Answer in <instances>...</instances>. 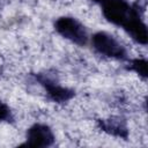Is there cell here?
<instances>
[{"mask_svg":"<svg viewBox=\"0 0 148 148\" xmlns=\"http://www.w3.org/2000/svg\"><path fill=\"white\" fill-rule=\"evenodd\" d=\"M90 44L92 49L101 56L114 60H128V52L113 35L106 31H97L91 35Z\"/></svg>","mask_w":148,"mask_h":148,"instance_id":"cell-1","label":"cell"},{"mask_svg":"<svg viewBox=\"0 0 148 148\" xmlns=\"http://www.w3.org/2000/svg\"><path fill=\"white\" fill-rule=\"evenodd\" d=\"M54 30L62 38L79 46L87 45L89 35L86 27L73 16H60L54 21Z\"/></svg>","mask_w":148,"mask_h":148,"instance_id":"cell-2","label":"cell"},{"mask_svg":"<svg viewBox=\"0 0 148 148\" xmlns=\"http://www.w3.org/2000/svg\"><path fill=\"white\" fill-rule=\"evenodd\" d=\"M101 6L104 18L117 27H123L134 10V3L127 0H103Z\"/></svg>","mask_w":148,"mask_h":148,"instance_id":"cell-3","label":"cell"},{"mask_svg":"<svg viewBox=\"0 0 148 148\" xmlns=\"http://www.w3.org/2000/svg\"><path fill=\"white\" fill-rule=\"evenodd\" d=\"M35 77L46 91L47 98L54 103H58V104L66 103L71 101L75 95L73 89L61 86L53 76H51L47 73H37L35 74Z\"/></svg>","mask_w":148,"mask_h":148,"instance_id":"cell-4","label":"cell"},{"mask_svg":"<svg viewBox=\"0 0 148 148\" xmlns=\"http://www.w3.org/2000/svg\"><path fill=\"white\" fill-rule=\"evenodd\" d=\"M143 8L140 6L139 2L134 3V10L128 17V20L121 27L125 32L138 44L146 45L148 42V30L147 25L142 18Z\"/></svg>","mask_w":148,"mask_h":148,"instance_id":"cell-5","label":"cell"},{"mask_svg":"<svg viewBox=\"0 0 148 148\" xmlns=\"http://www.w3.org/2000/svg\"><path fill=\"white\" fill-rule=\"evenodd\" d=\"M54 141H56V136L52 128L46 124L36 123L27 130L25 141L22 143V146L44 148L52 146Z\"/></svg>","mask_w":148,"mask_h":148,"instance_id":"cell-6","label":"cell"},{"mask_svg":"<svg viewBox=\"0 0 148 148\" xmlns=\"http://www.w3.org/2000/svg\"><path fill=\"white\" fill-rule=\"evenodd\" d=\"M97 125L103 132L110 135L121 138V139H127L128 136V128L126 126V123L120 118L112 117L106 119H98Z\"/></svg>","mask_w":148,"mask_h":148,"instance_id":"cell-7","label":"cell"},{"mask_svg":"<svg viewBox=\"0 0 148 148\" xmlns=\"http://www.w3.org/2000/svg\"><path fill=\"white\" fill-rule=\"evenodd\" d=\"M128 69L135 72L143 80L147 79V60L145 58H134L130 60V67Z\"/></svg>","mask_w":148,"mask_h":148,"instance_id":"cell-8","label":"cell"},{"mask_svg":"<svg viewBox=\"0 0 148 148\" xmlns=\"http://www.w3.org/2000/svg\"><path fill=\"white\" fill-rule=\"evenodd\" d=\"M13 119L10 108L0 99V123L2 121H10Z\"/></svg>","mask_w":148,"mask_h":148,"instance_id":"cell-9","label":"cell"},{"mask_svg":"<svg viewBox=\"0 0 148 148\" xmlns=\"http://www.w3.org/2000/svg\"><path fill=\"white\" fill-rule=\"evenodd\" d=\"M91 1H94V2H97V3H101L103 0H91Z\"/></svg>","mask_w":148,"mask_h":148,"instance_id":"cell-10","label":"cell"}]
</instances>
